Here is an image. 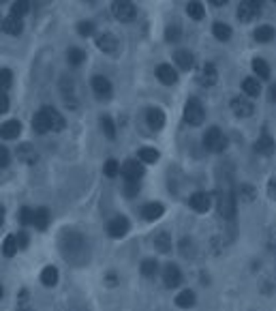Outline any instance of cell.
<instances>
[{
	"mask_svg": "<svg viewBox=\"0 0 276 311\" xmlns=\"http://www.w3.org/2000/svg\"><path fill=\"white\" fill-rule=\"evenodd\" d=\"M60 243H62V254L67 258H77V256L81 258L83 251H86V238L77 232H65Z\"/></svg>",
	"mask_w": 276,
	"mask_h": 311,
	"instance_id": "1",
	"label": "cell"
},
{
	"mask_svg": "<svg viewBox=\"0 0 276 311\" xmlns=\"http://www.w3.org/2000/svg\"><path fill=\"white\" fill-rule=\"evenodd\" d=\"M203 121H206V110L197 97H190L184 105V123L190 127H199Z\"/></svg>",
	"mask_w": 276,
	"mask_h": 311,
	"instance_id": "2",
	"label": "cell"
},
{
	"mask_svg": "<svg viewBox=\"0 0 276 311\" xmlns=\"http://www.w3.org/2000/svg\"><path fill=\"white\" fill-rule=\"evenodd\" d=\"M203 146L212 152H223L227 148V138L223 135V131L219 127H210L203 133Z\"/></svg>",
	"mask_w": 276,
	"mask_h": 311,
	"instance_id": "3",
	"label": "cell"
},
{
	"mask_svg": "<svg viewBox=\"0 0 276 311\" xmlns=\"http://www.w3.org/2000/svg\"><path fill=\"white\" fill-rule=\"evenodd\" d=\"M219 212L225 219H233L236 215V200H233V191L227 189H219Z\"/></svg>",
	"mask_w": 276,
	"mask_h": 311,
	"instance_id": "4",
	"label": "cell"
},
{
	"mask_svg": "<svg viewBox=\"0 0 276 311\" xmlns=\"http://www.w3.org/2000/svg\"><path fill=\"white\" fill-rule=\"evenodd\" d=\"M112 11L114 15L120 20V22H133L135 15H137V9L133 3H129V0H118V3L112 5Z\"/></svg>",
	"mask_w": 276,
	"mask_h": 311,
	"instance_id": "5",
	"label": "cell"
},
{
	"mask_svg": "<svg viewBox=\"0 0 276 311\" xmlns=\"http://www.w3.org/2000/svg\"><path fill=\"white\" fill-rule=\"evenodd\" d=\"M120 174H122V178L126 183H133V181H141V176L146 174V170H143L141 161H126L122 163V167H120Z\"/></svg>",
	"mask_w": 276,
	"mask_h": 311,
	"instance_id": "6",
	"label": "cell"
},
{
	"mask_svg": "<svg viewBox=\"0 0 276 311\" xmlns=\"http://www.w3.org/2000/svg\"><path fill=\"white\" fill-rule=\"evenodd\" d=\"M259 13H261V5L257 3V0H244V3L238 7L240 22H253V20L259 17Z\"/></svg>",
	"mask_w": 276,
	"mask_h": 311,
	"instance_id": "7",
	"label": "cell"
},
{
	"mask_svg": "<svg viewBox=\"0 0 276 311\" xmlns=\"http://www.w3.org/2000/svg\"><path fill=\"white\" fill-rule=\"evenodd\" d=\"M90 86H92V92L97 94V99H110L112 97V82L107 80L105 75H94L92 82H90Z\"/></svg>",
	"mask_w": 276,
	"mask_h": 311,
	"instance_id": "8",
	"label": "cell"
},
{
	"mask_svg": "<svg viewBox=\"0 0 276 311\" xmlns=\"http://www.w3.org/2000/svg\"><path fill=\"white\" fill-rule=\"evenodd\" d=\"M131 228V223L126 217H122V215H118V217L110 219V223H107V234H110L112 238H122Z\"/></svg>",
	"mask_w": 276,
	"mask_h": 311,
	"instance_id": "9",
	"label": "cell"
},
{
	"mask_svg": "<svg viewBox=\"0 0 276 311\" xmlns=\"http://www.w3.org/2000/svg\"><path fill=\"white\" fill-rule=\"evenodd\" d=\"M163 283H165V288H178L180 283H182V270H180L176 264H167L165 270H163Z\"/></svg>",
	"mask_w": 276,
	"mask_h": 311,
	"instance_id": "10",
	"label": "cell"
},
{
	"mask_svg": "<svg viewBox=\"0 0 276 311\" xmlns=\"http://www.w3.org/2000/svg\"><path fill=\"white\" fill-rule=\"evenodd\" d=\"M188 204L195 212H206L210 208V204H212V196L206 193V191H195V193L190 196Z\"/></svg>",
	"mask_w": 276,
	"mask_h": 311,
	"instance_id": "11",
	"label": "cell"
},
{
	"mask_svg": "<svg viewBox=\"0 0 276 311\" xmlns=\"http://www.w3.org/2000/svg\"><path fill=\"white\" fill-rule=\"evenodd\" d=\"M41 112L45 114L47 123H50V129H54V131H62V129L67 127V121L62 118V114H60V112L56 110V107H52V105H45Z\"/></svg>",
	"mask_w": 276,
	"mask_h": 311,
	"instance_id": "12",
	"label": "cell"
},
{
	"mask_svg": "<svg viewBox=\"0 0 276 311\" xmlns=\"http://www.w3.org/2000/svg\"><path fill=\"white\" fill-rule=\"evenodd\" d=\"M231 112L238 118H246L255 112V105H253V101H248L244 97H236V99H231Z\"/></svg>",
	"mask_w": 276,
	"mask_h": 311,
	"instance_id": "13",
	"label": "cell"
},
{
	"mask_svg": "<svg viewBox=\"0 0 276 311\" xmlns=\"http://www.w3.org/2000/svg\"><path fill=\"white\" fill-rule=\"evenodd\" d=\"M97 47L105 54H114L118 50V37L112 32H103L97 37Z\"/></svg>",
	"mask_w": 276,
	"mask_h": 311,
	"instance_id": "14",
	"label": "cell"
},
{
	"mask_svg": "<svg viewBox=\"0 0 276 311\" xmlns=\"http://www.w3.org/2000/svg\"><path fill=\"white\" fill-rule=\"evenodd\" d=\"M0 30L7 32V34H11V37H19L22 30H24V26H22V20L7 15V17L0 20Z\"/></svg>",
	"mask_w": 276,
	"mask_h": 311,
	"instance_id": "15",
	"label": "cell"
},
{
	"mask_svg": "<svg viewBox=\"0 0 276 311\" xmlns=\"http://www.w3.org/2000/svg\"><path fill=\"white\" fill-rule=\"evenodd\" d=\"M146 123H148V127L154 129V131L163 129V127H165V112L159 110V107H150V110L146 112Z\"/></svg>",
	"mask_w": 276,
	"mask_h": 311,
	"instance_id": "16",
	"label": "cell"
},
{
	"mask_svg": "<svg viewBox=\"0 0 276 311\" xmlns=\"http://www.w3.org/2000/svg\"><path fill=\"white\" fill-rule=\"evenodd\" d=\"M163 212H165V206L161 202H148V204L141 208V217L146 221H157L159 217H163Z\"/></svg>",
	"mask_w": 276,
	"mask_h": 311,
	"instance_id": "17",
	"label": "cell"
},
{
	"mask_svg": "<svg viewBox=\"0 0 276 311\" xmlns=\"http://www.w3.org/2000/svg\"><path fill=\"white\" fill-rule=\"evenodd\" d=\"M22 133V123L19 121H7L0 127V138L3 140H15Z\"/></svg>",
	"mask_w": 276,
	"mask_h": 311,
	"instance_id": "18",
	"label": "cell"
},
{
	"mask_svg": "<svg viewBox=\"0 0 276 311\" xmlns=\"http://www.w3.org/2000/svg\"><path fill=\"white\" fill-rule=\"evenodd\" d=\"M174 61H176V65L182 71H190V69H193V65H195V56L190 54L188 50H178L174 54Z\"/></svg>",
	"mask_w": 276,
	"mask_h": 311,
	"instance_id": "19",
	"label": "cell"
},
{
	"mask_svg": "<svg viewBox=\"0 0 276 311\" xmlns=\"http://www.w3.org/2000/svg\"><path fill=\"white\" fill-rule=\"evenodd\" d=\"M157 77H159L163 84H167V86H172V84L178 82V73L174 71L172 65H159V67H157Z\"/></svg>",
	"mask_w": 276,
	"mask_h": 311,
	"instance_id": "20",
	"label": "cell"
},
{
	"mask_svg": "<svg viewBox=\"0 0 276 311\" xmlns=\"http://www.w3.org/2000/svg\"><path fill=\"white\" fill-rule=\"evenodd\" d=\"M219 80V73H217V67L214 65H203V69L199 71V82L203 86H214Z\"/></svg>",
	"mask_w": 276,
	"mask_h": 311,
	"instance_id": "21",
	"label": "cell"
},
{
	"mask_svg": "<svg viewBox=\"0 0 276 311\" xmlns=\"http://www.w3.org/2000/svg\"><path fill=\"white\" fill-rule=\"evenodd\" d=\"M17 157H19V161L32 165V163H37L39 154H37V150L32 148V144H19L17 146Z\"/></svg>",
	"mask_w": 276,
	"mask_h": 311,
	"instance_id": "22",
	"label": "cell"
},
{
	"mask_svg": "<svg viewBox=\"0 0 276 311\" xmlns=\"http://www.w3.org/2000/svg\"><path fill=\"white\" fill-rule=\"evenodd\" d=\"M255 150L259 154H266V157H270V154L274 152V140L268 135V133H263L257 142H255Z\"/></svg>",
	"mask_w": 276,
	"mask_h": 311,
	"instance_id": "23",
	"label": "cell"
},
{
	"mask_svg": "<svg viewBox=\"0 0 276 311\" xmlns=\"http://www.w3.org/2000/svg\"><path fill=\"white\" fill-rule=\"evenodd\" d=\"M32 225L37 230H47V225H50V210L47 208H37L34 210V219H32Z\"/></svg>",
	"mask_w": 276,
	"mask_h": 311,
	"instance_id": "24",
	"label": "cell"
},
{
	"mask_svg": "<svg viewBox=\"0 0 276 311\" xmlns=\"http://www.w3.org/2000/svg\"><path fill=\"white\" fill-rule=\"evenodd\" d=\"M242 92L248 94V97H259L261 92V84L257 77H244L242 80Z\"/></svg>",
	"mask_w": 276,
	"mask_h": 311,
	"instance_id": "25",
	"label": "cell"
},
{
	"mask_svg": "<svg viewBox=\"0 0 276 311\" xmlns=\"http://www.w3.org/2000/svg\"><path fill=\"white\" fill-rule=\"evenodd\" d=\"M32 129H34V133H39V135L47 133V131H52V129H50V123H47V118H45L43 112L34 114V118H32Z\"/></svg>",
	"mask_w": 276,
	"mask_h": 311,
	"instance_id": "26",
	"label": "cell"
},
{
	"mask_svg": "<svg viewBox=\"0 0 276 311\" xmlns=\"http://www.w3.org/2000/svg\"><path fill=\"white\" fill-rule=\"evenodd\" d=\"M41 283L47 285V288H52V285L58 283V268L56 266H45L41 270Z\"/></svg>",
	"mask_w": 276,
	"mask_h": 311,
	"instance_id": "27",
	"label": "cell"
},
{
	"mask_svg": "<svg viewBox=\"0 0 276 311\" xmlns=\"http://www.w3.org/2000/svg\"><path fill=\"white\" fill-rule=\"evenodd\" d=\"M154 247H157V251H161V254H169L172 251V236L167 232L157 234V238H154Z\"/></svg>",
	"mask_w": 276,
	"mask_h": 311,
	"instance_id": "28",
	"label": "cell"
},
{
	"mask_svg": "<svg viewBox=\"0 0 276 311\" xmlns=\"http://www.w3.org/2000/svg\"><path fill=\"white\" fill-rule=\"evenodd\" d=\"M212 34L219 41H229L231 39V26H227V24H223V22H217L212 26Z\"/></svg>",
	"mask_w": 276,
	"mask_h": 311,
	"instance_id": "29",
	"label": "cell"
},
{
	"mask_svg": "<svg viewBox=\"0 0 276 311\" xmlns=\"http://www.w3.org/2000/svg\"><path fill=\"white\" fill-rule=\"evenodd\" d=\"M17 249H19L17 236H15V234H9V236L5 238V243H3V254H5L7 258H13V256L17 254Z\"/></svg>",
	"mask_w": 276,
	"mask_h": 311,
	"instance_id": "30",
	"label": "cell"
},
{
	"mask_svg": "<svg viewBox=\"0 0 276 311\" xmlns=\"http://www.w3.org/2000/svg\"><path fill=\"white\" fill-rule=\"evenodd\" d=\"M159 157H161V154H159L157 148H150V146L139 148V161H141V163H157Z\"/></svg>",
	"mask_w": 276,
	"mask_h": 311,
	"instance_id": "31",
	"label": "cell"
},
{
	"mask_svg": "<svg viewBox=\"0 0 276 311\" xmlns=\"http://www.w3.org/2000/svg\"><path fill=\"white\" fill-rule=\"evenodd\" d=\"M255 39H257L259 43H270V41L274 39V28L268 26V24H263V26H259V28L255 30Z\"/></svg>",
	"mask_w": 276,
	"mask_h": 311,
	"instance_id": "32",
	"label": "cell"
},
{
	"mask_svg": "<svg viewBox=\"0 0 276 311\" xmlns=\"http://www.w3.org/2000/svg\"><path fill=\"white\" fill-rule=\"evenodd\" d=\"M28 9H30V3H28V0H17V3L11 5V17L22 20L24 15L28 13Z\"/></svg>",
	"mask_w": 276,
	"mask_h": 311,
	"instance_id": "33",
	"label": "cell"
},
{
	"mask_svg": "<svg viewBox=\"0 0 276 311\" xmlns=\"http://www.w3.org/2000/svg\"><path fill=\"white\" fill-rule=\"evenodd\" d=\"M253 71L261 80H270V65L263 61V58H255V61H253Z\"/></svg>",
	"mask_w": 276,
	"mask_h": 311,
	"instance_id": "34",
	"label": "cell"
},
{
	"mask_svg": "<svg viewBox=\"0 0 276 311\" xmlns=\"http://www.w3.org/2000/svg\"><path fill=\"white\" fill-rule=\"evenodd\" d=\"M141 275L143 277H154L157 275V270H159V264H157V260H152V258H146L141 262Z\"/></svg>",
	"mask_w": 276,
	"mask_h": 311,
	"instance_id": "35",
	"label": "cell"
},
{
	"mask_svg": "<svg viewBox=\"0 0 276 311\" xmlns=\"http://www.w3.org/2000/svg\"><path fill=\"white\" fill-rule=\"evenodd\" d=\"M176 305H178V307H193V305H195V294L190 292V290L180 292V294L176 296Z\"/></svg>",
	"mask_w": 276,
	"mask_h": 311,
	"instance_id": "36",
	"label": "cell"
},
{
	"mask_svg": "<svg viewBox=\"0 0 276 311\" xmlns=\"http://www.w3.org/2000/svg\"><path fill=\"white\" fill-rule=\"evenodd\" d=\"M69 56V63L71 65H73V67H77V65H81L83 61H86V52H83V50H79V47H71V50L67 52Z\"/></svg>",
	"mask_w": 276,
	"mask_h": 311,
	"instance_id": "37",
	"label": "cell"
},
{
	"mask_svg": "<svg viewBox=\"0 0 276 311\" xmlns=\"http://www.w3.org/2000/svg\"><path fill=\"white\" fill-rule=\"evenodd\" d=\"M186 13H188L190 20H197V22H199V20H203V13H206V9H203L201 3H188Z\"/></svg>",
	"mask_w": 276,
	"mask_h": 311,
	"instance_id": "38",
	"label": "cell"
},
{
	"mask_svg": "<svg viewBox=\"0 0 276 311\" xmlns=\"http://www.w3.org/2000/svg\"><path fill=\"white\" fill-rule=\"evenodd\" d=\"M180 34H182V28H180V24H169L165 30V39L174 43V41H180Z\"/></svg>",
	"mask_w": 276,
	"mask_h": 311,
	"instance_id": "39",
	"label": "cell"
},
{
	"mask_svg": "<svg viewBox=\"0 0 276 311\" xmlns=\"http://www.w3.org/2000/svg\"><path fill=\"white\" fill-rule=\"evenodd\" d=\"M101 129L105 131V135L110 138V140L116 138V127H114V121H112L110 116H103V118H101Z\"/></svg>",
	"mask_w": 276,
	"mask_h": 311,
	"instance_id": "40",
	"label": "cell"
},
{
	"mask_svg": "<svg viewBox=\"0 0 276 311\" xmlns=\"http://www.w3.org/2000/svg\"><path fill=\"white\" fill-rule=\"evenodd\" d=\"M103 172H105V176H107V178H114V176H118V174H120V163H118L116 159L105 161V165H103Z\"/></svg>",
	"mask_w": 276,
	"mask_h": 311,
	"instance_id": "41",
	"label": "cell"
},
{
	"mask_svg": "<svg viewBox=\"0 0 276 311\" xmlns=\"http://www.w3.org/2000/svg\"><path fill=\"white\" fill-rule=\"evenodd\" d=\"M17 219L22 225H32V219H34V210L28 208V206H24L19 208V215H17Z\"/></svg>",
	"mask_w": 276,
	"mask_h": 311,
	"instance_id": "42",
	"label": "cell"
},
{
	"mask_svg": "<svg viewBox=\"0 0 276 311\" xmlns=\"http://www.w3.org/2000/svg\"><path fill=\"white\" fill-rule=\"evenodd\" d=\"M11 84H13V73L9 69H0V88L7 90L11 88Z\"/></svg>",
	"mask_w": 276,
	"mask_h": 311,
	"instance_id": "43",
	"label": "cell"
},
{
	"mask_svg": "<svg viewBox=\"0 0 276 311\" xmlns=\"http://www.w3.org/2000/svg\"><path fill=\"white\" fill-rule=\"evenodd\" d=\"M77 32L81 34V37H90V34L94 32V24H92V22H88V20L79 22V24H77Z\"/></svg>",
	"mask_w": 276,
	"mask_h": 311,
	"instance_id": "44",
	"label": "cell"
},
{
	"mask_svg": "<svg viewBox=\"0 0 276 311\" xmlns=\"http://www.w3.org/2000/svg\"><path fill=\"white\" fill-rule=\"evenodd\" d=\"M137 193H139V181H133V183L124 185V196L126 198H135Z\"/></svg>",
	"mask_w": 276,
	"mask_h": 311,
	"instance_id": "45",
	"label": "cell"
},
{
	"mask_svg": "<svg viewBox=\"0 0 276 311\" xmlns=\"http://www.w3.org/2000/svg\"><path fill=\"white\" fill-rule=\"evenodd\" d=\"M11 161V152L7 146H0V167H7Z\"/></svg>",
	"mask_w": 276,
	"mask_h": 311,
	"instance_id": "46",
	"label": "cell"
},
{
	"mask_svg": "<svg viewBox=\"0 0 276 311\" xmlns=\"http://www.w3.org/2000/svg\"><path fill=\"white\" fill-rule=\"evenodd\" d=\"M240 193H242L246 200H253V198H255L253 187H250V185H242V187H240Z\"/></svg>",
	"mask_w": 276,
	"mask_h": 311,
	"instance_id": "47",
	"label": "cell"
},
{
	"mask_svg": "<svg viewBox=\"0 0 276 311\" xmlns=\"http://www.w3.org/2000/svg\"><path fill=\"white\" fill-rule=\"evenodd\" d=\"M7 110H9V97L3 90H0V114H5Z\"/></svg>",
	"mask_w": 276,
	"mask_h": 311,
	"instance_id": "48",
	"label": "cell"
},
{
	"mask_svg": "<svg viewBox=\"0 0 276 311\" xmlns=\"http://www.w3.org/2000/svg\"><path fill=\"white\" fill-rule=\"evenodd\" d=\"M17 245H19L22 249L28 247V234H26V232H19V234H17Z\"/></svg>",
	"mask_w": 276,
	"mask_h": 311,
	"instance_id": "49",
	"label": "cell"
},
{
	"mask_svg": "<svg viewBox=\"0 0 276 311\" xmlns=\"http://www.w3.org/2000/svg\"><path fill=\"white\" fill-rule=\"evenodd\" d=\"M105 281H107V285H116V283H118V275H116V273H107Z\"/></svg>",
	"mask_w": 276,
	"mask_h": 311,
	"instance_id": "50",
	"label": "cell"
},
{
	"mask_svg": "<svg viewBox=\"0 0 276 311\" xmlns=\"http://www.w3.org/2000/svg\"><path fill=\"white\" fill-rule=\"evenodd\" d=\"M3 221H5V208H3V204H0V225H3Z\"/></svg>",
	"mask_w": 276,
	"mask_h": 311,
	"instance_id": "51",
	"label": "cell"
},
{
	"mask_svg": "<svg viewBox=\"0 0 276 311\" xmlns=\"http://www.w3.org/2000/svg\"><path fill=\"white\" fill-rule=\"evenodd\" d=\"M212 5H214V7H223L225 0H212Z\"/></svg>",
	"mask_w": 276,
	"mask_h": 311,
	"instance_id": "52",
	"label": "cell"
},
{
	"mask_svg": "<svg viewBox=\"0 0 276 311\" xmlns=\"http://www.w3.org/2000/svg\"><path fill=\"white\" fill-rule=\"evenodd\" d=\"M5 296V290H3V285H0V298H3Z\"/></svg>",
	"mask_w": 276,
	"mask_h": 311,
	"instance_id": "53",
	"label": "cell"
}]
</instances>
